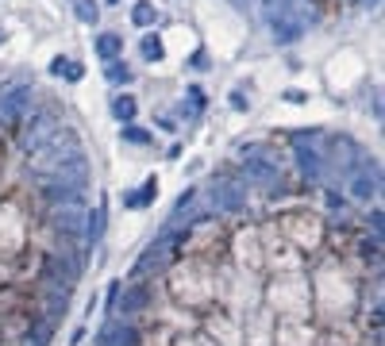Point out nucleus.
Listing matches in <instances>:
<instances>
[{"mask_svg":"<svg viewBox=\"0 0 385 346\" xmlns=\"http://www.w3.org/2000/svg\"><path fill=\"white\" fill-rule=\"evenodd\" d=\"M31 100V89H12L4 100H0V119L4 124H12V119H19V112H23V104Z\"/></svg>","mask_w":385,"mask_h":346,"instance_id":"nucleus-1","label":"nucleus"},{"mask_svg":"<svg viewBox=\"0 0 385 346\" xmlns=\"http://www.w3.org/2000/svg\"><path fill=\"white\" fill-rule=\"evenodd\" d=\"M154 16H158V12H154L151 0H139V4H135V12H131L135 27H146V23H154Z\"/></svg>","mask_w":385,"mask_h":346,"instance_id":"nucleus-3","label":"nucleus"},{"mask_svg":"<svg viewBox=\"0 0 385 346\" xmlns=\"http://www.w3.org/2000/svg\"><path fill=\"white\" fill-rule=\"evenodd\" d=\"M112 112H116V119H124V124H127V119L135 115V100H131V96H120V100L112 104Z\"/></svg>","mask_w":385,"mask_h":346,"instance_id":"nucleus-6","label":"nucleus"},{"mask_svg":"<svg viewBox=\"0 0 385 346\" xmlns=\"http://www.w3.org/2000/svg\"><path fill=\"white\" fill-rule=\"evenodd\" d=\"M124 139H131V143H146V135H143V131H135V127H127Z\"/></svg>","mask_w":385,"mask_h":346,"instance_id":"nucleus-8","label":"nucleus"},{"mask_svg":"<svg viewBox=\"0 0 385 346\" xmlns=\"http://www.w3.org/2000/svg\"><path fill=\"white\" fill-rule=\"evenodd\" d=\"M77 16L85 19V23H96V4L93 0H77Z\"/></svg>","mask_w":385,"mask_h":346,"instance_id":"nucleus-7","label":"nucleus"},{"mask_svg":"<svg viewBox=\"0 0 385 346\" xmlns=\"http://www.w3.org/2000/svg\"><path fill=\"white\" fill-rule=\"evenodd\" d=\"M120 50H124V38L120 35H96V54L104 58V62H116Z\"/></svg>","mask_w":385,"mask_h":346,"instance_id":"nucleus-2","label":"nucleus"},{"mask_svg":"<svg viewBox=\"0 0 385 346\" xmlns=\"http://www.w3.org/2000/svg\"><path fill=\"white\" fill-rule=\"evenodd\" d=\"M50 73H66L69 81H77V77H81V66H69L66 58H54V62H50Z\"/></svg>","mask_w":385,"mask_h":346,"instance_id":"nucleus-5","label":"nucleus"},{"mask_svg":"<svg viewBox=\"0 0 385 346\" xmlns=\"http://www.w3.org/2000/svg\"><path fill=\"white\" fill-rule=\"evenodd\" d=\"M162 54H166V50H162V38L146 35L143 38V58H146V62H162Z\"/></svg>","mask_w":385,"mask_h":346,"instance_id":"nucleus-4","label":"nucleus"},{"mask_svg":"<svg viewBox=\"0 0 385 346\" xmlns=\"http://www.w3.org/2000/svg\"><path fill=\"white\" fill-rule=\"evenodd\" d=\"M0 43H4V31H0Z\"/></svg>","mask_w":385,"mask_h":346,"instance_id":"nucleus-9","label":"nucleus"}]
</instances>
